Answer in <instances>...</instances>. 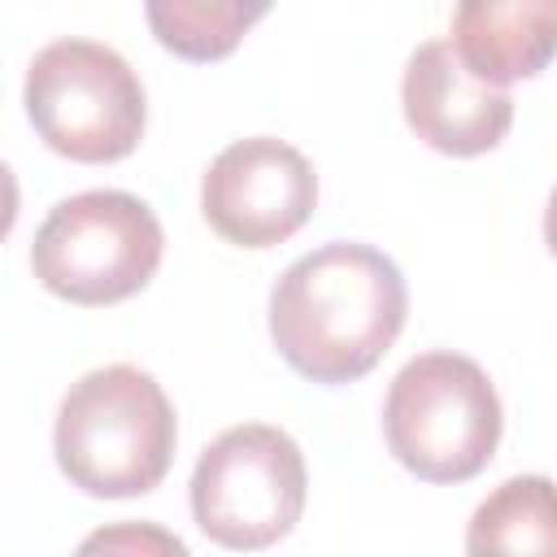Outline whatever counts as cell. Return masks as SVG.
Masks as SVG:
<instances>
[{
  "label": "cell",
  "mask_w": 557,
  "mask_h": 557,
  "mask_svg": "<svg viewBox=\"0 0 557 557\" xmlns=\"http://www.w3.org/2000/svg\"><path fill=\"white\" fill-rule=\"evenodd\" d=\"M409 287L370 244L331 239L292 261L270 292V339L283 361L326 387L370 374L396 344Z\"/></svg>",
  "instance_id": "cell-1"
},
{
  "label": "cell",
  "mask_w": 557,
  "mask_h": 557,
  "mask_svg": "<svg viewBox=\"0 0 557 557\" xmlns=\"http://www.w3.org/2000/svg\"><path fill=\"white\" fill-rule=\"evenodd\" d=\"M174 405L139 366L87 370L57 409V466L87 496L122 500L152 492L174 461Z\"/></svg>",
  "instance_id": "cell-2"
},
{
  "label": "cell",
  "mask_w": 557,
  "mask_h": 557,
  "mask_svg": "<svg viewBox=\"0 0 557 557\" xmlns=\"http://www.w3.org/2000/svg\"><path fill=\"white\" fill-rule=\"evenodd\" d=\"M500 396L487 370L461 352H418L383 400L392 457L426 483L474 479L500 444Z\"/></svg>",
  "instance_id": "cell-3"
},
{
  "label": "cell",
  "mask_w": 557,
  "mask_h": 557,
  "mask_svg": "<svg viewBox=\"0 0 557 557\" xmlns=\"http://www.w3.org/2000/svg\"><path fill=\"white\" fill-rule=\"evenodd\" d=\"M165 235L157 213L131 191L65 196L35 231L30 270L70 305H117L144 292L161 265Z\"/></svg>",
  "instance_id": "cell-4"
},
{
  "label": "cell",
  "mask_w": 557,
  "mask_h": 557,
  "mask_svg": "<svg viewBox=\"0 0 557 557\" xmlns=\"http://www.w3.org/2000/svg\"><path fill=\"white\" fill-rule=\"evenodd\" d=\"M26 117L52 152L104 165L135 152L148 104L122 52L96 39H57L26 65Z\"/></svg>",
  "instance_id": "cell-5"
},
{
  "label": "cell",
  "mask_w": 557,
  "mask_h": 557,
  "mask_svg": "<svg viewBox=\"0 0 557 557\" xmlns=\"http://www.w3.org/2000/svg\"><path fill=\"white\" fill-rule=\"evenodd\" d=\"M305 453L270 422H239L222 431L191 470L196 527L235 553L278 544L305 509Z\"/></svg>",
  "instance_id": "cell-6"
},
{
  "label": "cell",
  "mask_w": 557,
  "mask_h": 557,
  "mask_svg": "<svg viewBox=\"0 0 557 557\" xmlns=\"http://www.w3.org/2000/svg\"><path fill=\"white\" fill-rule=\"evenodd\" d=\"M318 205V174L300 148L274 135L226 144L200 183L205 222L235 248H274L292 239Z\"/></svg>",
  "instance_id": "cell-7"
},
{
  "label": "cell",
  "mask_w": 557,
  "mask_h": 557,
  "mask_svg": "<svg viewBox=\"0 0 557 557\" xmlns=\"http://www.w3.org/2000/svg\"><path fill=\"white\" fill-rule=\"evenodd\" d=\"M400 104L413 135L444 157L492 152L513 122V96L474 78L448 39L413 48L400 78Z\"/></svg>",
  "instance_id": "cell-8"
},
{
  "label": "cell",
  "mask_w": 557,
  "mask_h": 557,
  "mask_svg": "<svg viewBox=\"0 0 557 557\" xmlns=\"http://www.w3.org/2000/svg\"><path fill=\"white\" fill-rule=\"evenodd\" d=\"M448 44L461 57V65L492 87L535 78L557 57V4H544V0H466L453 13V39Z\"/></svg>",
  "instance_id": "cell-9"
},
{
  "label": "cell",
  "mask_w": 557,
  "mask_h": 557,
  "mask_svg": "<svg viewBox=\"0 0 557 557\" xmlns=\"http://www.w3.org/2000/svg\"><path fill=\"white\" fill-rule=\"evenodd\" d=\"M466 557H557V483L513 474L466 522Z\"/></svg>",
  "instance_id": "cell-10"
},
{
  "label": "cell",
  "mask_w": 557,
  "mask_h": 557,
  "mask_svg": "<svg viewBox=\"0 0 557 557\" xmlns=\"http://www.w3.org/2000/svg\"><path fill=\"white\" fill-rule=\"evenodd\" d=\"M152 35L161 48H170L183 61H218L235 52V44L248 35L257 17H265V4H226V0H152L144 9Z\"/></svg>",
  "instance_id": "cell-11"
},
{
  "label": "cell",
  "mask_w": 557,
  "mask_h": 557,
  "mask_svg": "<svg viewBox=\"0 0 557 557\" xmlns=\"http://www.w3.org/2000/svg\"><path fill=\"white\" fill-rule=\"evenodd\" d=\"M74 557H191L187 544L161 522H109L96 527Z\"/></svg>",
  "instance_id": "cell-12"
},
{
  "label": "cell",
  "mask_w": 557,
  "mask_h": 557,
  "mask_svg": "<svg viewBox=\"0 0 557 557\" xmlns=\"http://www.w3.org/2000/svg\"><path fill=\"white\" fill-rule=\"evenodd\" d=\"M544 244H548V252L557 257V187H553L548 209H544Z\"/></svg>",
  "instance_id": "cell-13"
}]
</instances>
